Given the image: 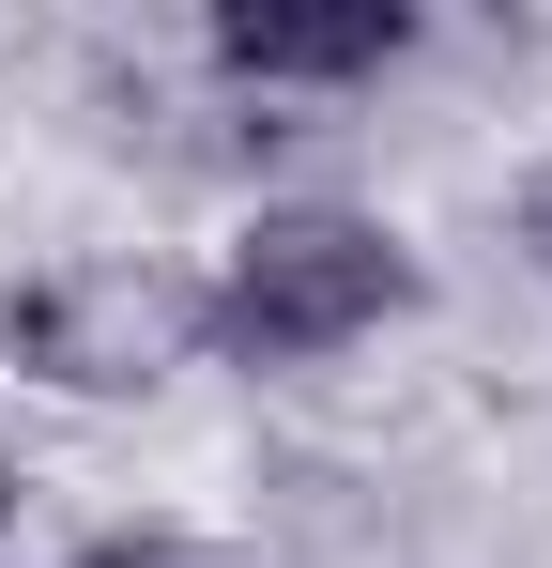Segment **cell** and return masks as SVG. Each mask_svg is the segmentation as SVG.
Listing matches in <instances>:
<instances>
[{"instance_id": "obj_1", "label": "cell", "mask_w": 552, "mask_h": 568, "mask_svg": "<svg viewBox=\"0 0 552 568\" xmlns=\"http://www.w3.org/2000/svg\"><path fill=\"white\" fill-rule=\"evenodd\" d=\"M399 292H415V262H399L368 215H262V231L231 246L215 307H200V338L246 354V369H307V354L368 338Z\"/></svg>"}, {"instance_id": "obj_2", "label": "cell", "mask_w": 552, "mask_h": 568, "mask_svg": "<svg viewBox=\"0 0 552 568\" xmlns=\"http://www.w3.org/2000/svg\"><path fill=\"white\" fill-rule=\"evenodd\" d=\"M215 62L231 78H368V62H399V0H231Z\"/></svg>"}, {"instance_id": "obj_3", "label": "cell", "mask_w": 552, "mask_h": 568, "mask_svg": "<svg viewBox=\"0 0 552 568\" xmlns=\"http://www.w3.org/2000/svg\"><path fill=\"white\" fill-rule=\"evenodd\" d=\"M78 568H215V554H184V538H108V554H78Z\"/></svg>"}]
</instances>
